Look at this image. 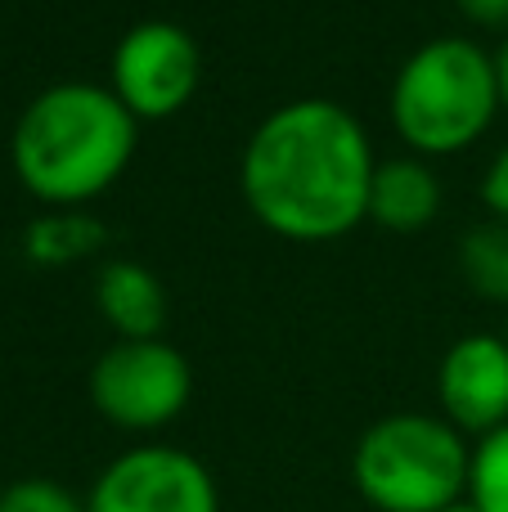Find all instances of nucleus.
Here are the masks:
<instances>
[{"label": "nucleus", "instance_id": "nucleus-1", "mask_svg": "<svg viewBox=\"0 0 508 512\" xmlns=\"http://www.w3.org/2000/svg\"><path fill=\"white\" fill-rule=\"evenodd\" d=\"M374 144L338 99L302 95L252 126L239 158L248 212L293 243H329L369 221Z\"/></svg>", "mask_w": 508, "mask_h": 512}, {"label": "nucleus", "instance_id": "nucleus-2", "mask_svg": "<svg viewBox=\"0 0 508 512\" xmlns=\"http://www.w3.org/2000/svg\"><path fill=\"white\" fill-rule=\"evenodd\" d=\"M140 122L99 81H54L27 99L9 135L18 185L50 207H81L131 167Z\"/></svg>", "mask_w": 508, "mask_h": 512}, {"label": "nucleus", "instance_id": "nucleus-3", "mask_svg": "<svg viewBox=\"0 0 508 512\" xmlns=\"http://www.w3.org/2000/svg\"><path fill=\"white\" fill-rule=\"evenodd\" d=\"M500 68L473 36H432L396 68L392 126L414 153H459L500 113Z\"/></svg>", "mask_w": 508, "mask_h": 512}, {"label": "nucleus", "instance_id": "nucleus-4", "mask_svg": "<svg viewBox=\"0 0 508 512\" xmlns=\"http://www.w3.org/2000/svg\"><path fill=\"white\" fill-rule=\"evenodd\" d=\"M468 472V436L419 409L369 423L351 454V481L378 512H441L468 495Z\"/></svg>", "mask_w": 508, "mask_h": 512}, {"label": "nucleus", "instance_id": "nucleus-5", "mask_svg": "<svg viewBox=\"0 0 508 512\" xmlns=\"http://www.w3.org/2000/svg\"><path fill=\"white\" fill-rule=\"evenodd\" d=\"M194 369L167 337H117L90 364V405L122 432H158L185 414Z\"/></svg>", "mask_w": 508, "mask_h": 512}, {"label": "nucleus", "instance_id": "nucleus-6", "mask_svg": "<svg viewBox=\"0 0 508 512\" xmlns=\"http://www.w3.org/2000/svg\"><path fill=\"white\" fill-rule=\"evenodd\" d=\"M203 77L198 41L171 18L131 23L113 45L108 90L131 108L135 122H162L194 99Z\"/></svg>", "mask_w": 508, "mask_h": 512}, {"label": "nucleus", "instance_id": "nucleus-7", "mask_svg": "<svg viewBox=\"0 0 508 512\" xmlns=\"http://www.w3.org/2000/svg\"><path fill=\"white\" fill-rule=\"evenodd\" d=\"M86 512H221L216 477L176 445H135L95 477Z\"/></svg>", "mask_w": 508, "mask_h": 512}, {"label": "nucleus", "instance_id": "nucleus-8", "mask_svg": "<svg viewBox=\"0 0 508 512\" xmlns=\"http://www.w3.org/2000/svg\"><path fill=\"white\" fill-rule=\"evenodd\" d=\"M441 418L482 441L508 423V342L500 333H464L437 369Z\"/></svg>", "mask_w": 508, "mask_h": 512}, {"label": "nucleus", "instance_id": "nucleus-9", "mask_svg": "<svg viewBox=\"0 0 508 512\" xmlns=\"http://www.w3.org/2000/svg\"><path fill=\"white\" fill-rule=\"evenodd\" d=\"M95 306L117 337H162L167 328V283L144 261H108L95 279Z\"/></svg>", "mask_w": 508, "mask_h": 512}, {"label": "nucleus", "instance_id": "nucleus-10", "mask_svg": "<svg viewBox=\"0 0 508 512\" xmlns=\"http://www.w3.org/2000/svg\"><path fill=\"white\" fill-rule=\"evenodd\" d=\"M441 212V180L423 158H383L369 180V221L383 230H423Z\"/></svg>", "mask_w": 508, "mask_h": 512}, {"label": "nucleus", "instance_id": "nucleus-11", "mask_svg": "<svg viewBox=\"0 0 508 512\" xmlns=\"http://www.w3.org/2000/svg\"><path fill=\"white\" fill-rule=\"evenodd\" d=\"M104 239L108 225L99 216L81 212V207H54L23 230V256L36 265H72L104 248Z\"/></svg>", "mask_w": 508, "mask_h": 512}, {"label": "nucleus", "instance_id": "nucleus-12", "mask_svg": "<svg viewBox=\"0 0 508 512\" xmlns=\"http://www.w3.org/2000/svg\"><path fill=\"white\" fill-rule=\"evenodd\" d=\"M459 270L468 288L491 301H508V225L482 221L459 239Z\"/></svg>", "mask_w": 508, "mask_h": 512}, {"label": "nucleus", "instance_id": "nucleus-13", "mask_svg": "<svg viewBox=\"0 0 508 512\" xmlns=\"http://www.w3.org/2000/svg\"><path fill=\"white\" fill-rule=\"evenodd\" d=\"M468 499L482 512H508V423L486 432L482 441L473 445Z\"/></svg>", "mask_w": 508, "mask_h": 512}, {"label": "nucleus", "instance_id": "nucleus-14", "mask_svg": "<svg viewBox=\"0 0 508 512\" xmlns=\"http://www.w3.org/2000/svg\"><path fill=\"white\" fill-rule=\"evenodd\" d=\"M0 512H86V499L54 477H18L0 490Z\"/></svg>", "mask_w": 508, "mask_h": 512}, {"label": "nucleus", "instance_id": "nucleus-15", "mask_svg": "<svg viewBox=\"0 0 508 512\" xmlns=\"http://www.w3.org/2000/svg\"><path fill=\"white\" fill-rule=\"evenodd\" d=\"M482 203L491 207V221L508 225V144L495 153L486 176H482Z\"/></svg>", "mask_w": 508, "mask_h": 512}, {"label": "nucleus", "instance_id": "nucleus-16", "mask_svg": "<svg viewBox=\"0 0 508 512\" xmlns=\"http://www.w3.org/2000/svg\"><path fill=\"white\" fill-rule=\"evenodd\" d=\"M459 14L482 27H508V0H455Z\"/></svg>", "mask_w": 508, "mask_h": 512}, {"label": "nucleus", "instance_id": "nucleus-17", "mask_svg": "<svg viewBox=\"0 0 508 512\" xmlns=\"http://www.w3.org/2000/svg\"><path fill=\"white\" fill-rule=\"evenodd\" d=\"M495 68H500V104H504V113H508V36H504L500 50H495Z\"/></svg>", "mask_w": 508, "mask_h": 512}, {"label": "nucleus", "instance_id": "nucleus-18", "mask_svg": "<svg viewBox=\"0 0 508 512\" xmlns=\"http://www.w3.org/2000/svg\"><path fill=\"white\" fill-rule=\"evenodd\" d=\"M441 512H482V508H477V504H473V499H468V495H464V499H459V504H450V508H441Z\"/></svg>", "mask_w": 508, "mask_h": 512}, {"label": "nucleus", "instance_id": "nucleus-19", "mask_svg": "<svg viewBox=\"0 0 508 512\" xmlns=\"http://www.w3.org/2000/svg\"><path fill=\"white\" fill-rule=\"evenodd\" d=\"M500 337H504V342H508V315H504V333H500Z\"/></svg>", "mask_w": 508, "mask_h": 512}]
</instances>
